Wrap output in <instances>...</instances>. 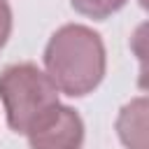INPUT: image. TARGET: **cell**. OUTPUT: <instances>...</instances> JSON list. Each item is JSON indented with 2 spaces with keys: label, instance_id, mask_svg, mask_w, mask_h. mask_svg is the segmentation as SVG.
Masks as SVG:
<instances>
[{
  "label": "cell",
  "instance_id": "6da1fadb",
  "mask_svg": "<svg viewBox=\"0 0 149 149\" xmlns=\"http://www.w3.org/2000/svg\"><path fill=\"white\" fill-rule=\"evenodd\" d=\"M44 68L61 93L81 98L105 77V44L91 28L68 23L51 35L44 49Z\"/></svg>",
  "mask_w": 149,
  "mask_h": 149
},
{
  "label": "cell",
  "instance_id": "7a4b0ae2",
  "mask_svg": "<svg viewBox=\"0 0 149 149\" xmlns=\"http://www.w3.org/2000/svg\"><path fill=\"white\" fill-rule=\"evenodd\" d=\"M0 100L14 133L26 130L58 102V88L33 63H16L0 72Z\"/></svg>",
  "mask_w": 149,
  "mask_h": 149
},
{
  "label": "cell",
  "instance_id": "3957f363",
  "mask_svg": "<svg viewBox=\"0 0 149 149\" xmlns=\"http://www.w3.org/2000/svg\"><path fill=\"white\" fill-rule=\"evenodd\" d=\"M26 137L30 149H81L84 123L72 107L56 102L26 130Z\"/></svg>",
  "mask_w": 149,
  "mask_h": 149
},
{
  "label": "cell",
  "instance_id": "277c9868",
  "mask_svg": "<svg viewBox=\"0 0 149 149\" xmlns=\"http://www.w3.org/2000/svg\"><path fill=\"white\" fill-rule=\"evenodd\" d=\"M116 130L128 149H147V100L137 98L126 105L116 119Z\"/></svg>",
  "mask_w": 149,
  "mask_h": 149
},
{
  "label": "cell",
  "instance_id": "5b68a950",
  "mask_svg": "<svg viewBox=\"0 0 149 149\" xmlns=\"http://www.w3.org/2000/svg\"><path fill=\"white\" fill-rule=\"evenodd\" d=\"M70 2L79 14H84L88 19H95V21H102V19L112 16L114 12H119L126 5V0H70Z\"/></svg>",
  "mask_w": 149,
  "mask_h": 149
},
{
  "label": "cell",
  "instance_id": "8992f818",
  "mask_svg": "<svg viewBox=\"0 0 149 149\" xmlns=\"http://www.w3.org/2000/svg\"><path fill=\"white\" fill-rule=\"evenodd\" d=\"M9 33H12V9L7 0H0V49L7 44Z\"/></svg>",
  "mask_w": 149,
  "mask_h": 149
}]
</instances>
